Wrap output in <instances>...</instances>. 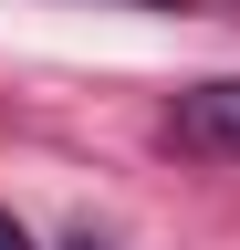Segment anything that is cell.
<instances>
[{"mask_svg":"<svg viewBox=\"0 0 240 250\" xmlns=\"http://www.w3.org/2000/svg\"><path fill=\"white\" fill-rule=\"evenodd\" d=\"M177 146H198V156H240V73L177 94Z\"/></svg>","mask_w":240,"mask_h":250,"instance_id":"1","label":"cell"},{"mask_svg":"<svg viewBox=\"0 0 240 250\" xmlns=\"http://www.w3.org/2000/svg\"><path fill=\"white\" fill-rule=\"evenodd\" d=\"M0 250H32V240H21V229H11V219H0Z\"/></svg>","mask_w":240,"mask_h":250,"instance_id":"2","label":"cell"},{"mask_svg":"<svg viewBox=\"0 0 240 250\" xmlns=\"http://www.w3.org/2000/svg\"><path fill=\"white\" fill-rule=\"evenodd\" d=\"M136 11H167V0H136Z\"/></svg>","mask_w":240,"mask_h":250,"instance_id":"3","label":"cell"}]
</instances>
